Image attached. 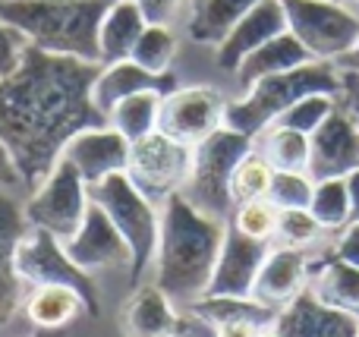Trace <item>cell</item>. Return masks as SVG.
<instances>
[{"label":"cell","mask_w":359,"mask_h":337,"mask_svg":"<svg viewBox=\"0 0 359 337\" xmlns=\"http://www.w3.org/2000/svg\"><path fill=\"white\" fill-rule=\"evenodd\" d=\"M101 63L60 57L29 44L22 63L0 79V145L10 151L22 186L38 189L67 142L88 126H104L92 88Z\"/></svg>","instance_id":"6da1fadb"},{"label":"cell","mask_w":359,"mask_h":337,"mask_svg":"<svg viewBox=\"0 0 359 337\" xmlns=\"http://www.w3.org/2000/svg\"><path fill=\"white\" fill-rule=\"evenodd\" d=\"M227 221L202 214L183 193L161 205V233L155 252V284L174 306L202 300L215 275Z\"/></svg>","instance_id":"7a4b0ae2"},{"label":"cell","mask_w":359,"mask_h":337,"mask_svg":"<svg viewBox=\"0 0 359 337\" xmlns=\"http://www.w3.org/2000/svg\"><path fill=\"white\" fill-rule=\"evenodd\" d=\"M107 6L111 0H0V19L48 54L101 63L98 29Z\"/></svg>","instance_id":"3957f363"},{"label":"cell","mask_w":359,"mask_h":337,"mask_svg":"<svg viewBox=\"0 0 359 337\" xmlns=\"http://www.w3.org/2000/svg\"><path fill=\"white\" fill-rule=\"evenodd\" d=\"M341 92V69L337 63L328 60H312L297 69L259 79L243 98L227 101V114H224V126L243 132V136L255 139L262 130L274 123L287 107H293L306 95H334Z\"/></svg>","instance_id":"277c9868"},{"label":"cell","mask_w":359,"mask_h":337,"mask_svg":"<svg viewBox=\"0 0 359 337\" xmlns=\"http://www.w3.org/2000/svg\"><path fill=\"white\" fill-rule=\"evenodd\" d=\"M252 151V139L243 132L221 126L211 132L205 142L192 149V170L183 186V195L198 208L202 214L217 221H230L233 214V195H230V180L243 158Z\"/></svg>","instance_id":"5b68a950"},{"label":"cell","mask_w":359,"mask_h":337,"mask_svg":"<svg viewBox=\"0 0 359 337\" xmlns=\"http://www.w3.org/2000/svg\"><path fill=\"white\" fill-rule=\"evenodd\" d=\"M88 199L107 212L120 237L130 246V281L139 287L142 275L155 262L158 233H161V214L151 205L126 174H111L107 180L88 186Z\"/></svg>","instance_id":"8992f818"},{"label":"cell","mask_w":359,"mask_h":337,"mask_svg":"<svg viewBox=\"0 0 359 337\" xmlns=\"http://www.w3.org/2000/svg\"><path fill=\"white\" fill-rule=\"evenodd\" d=\"M287 29L316 60L337 63L359 44V10L334 0H284Z\"/></svg>","instance_id":"52a82bcc"},{"label":"cell","mask_w":359,"mask_h":337,"mask_svg":"<svg viewBox=\"0 0 359 337\" xmlns=\"http://www.w3.org/2000/svg\"><path fill=\"white\" fill-rule=\"evenodd\" d=\"M192 170V149L177 139L164 136L161 130L130 142V161L123 174L133 180V186L151 202L164 205L170 195L183 193Z\"/></svg>","instance_id":"ba28073f"},{"label":"cell","mask_w":359,"mask_h":337,"mask_svg":"<svg viewBox=\"0 0 359 337\" xmlns=\"http://www.w3.org/2000/svg\"><path fill=\"white\" fill-rule=\"evenodd\" d=\"M16 275L22 277V284L32 287H69L82 296L86 303V315L101 312V296L95 281L88 277V271L76 268L69 262L63 243L48 231L29 227V233L22 237L16 249Z\"/></svg>","instance_id":"9c48e42d"},{"label":"cell","mask_w":359,"mask_h":337,"mask_svg":"<svg viewBox=\"0 0 359 337\" xmlns=\"http://www.w3.org/2000/svg\"><path fill=\"white\" fill-rule=\"evenodd\" d=\"M88 205V183L79 177V170L60 158L54 164V170L48 174V180L38 189H32V199L25 202V221L29 227L54 233L60 243H67L76 231H79L82 218H86Z\"/></svg>","instance_id":"30bf717a"},{"label":"cell","mask_w":359,"mask_h":337,"mask_svg":"<svg viewBox=\"0 0 359 337\" xmlns=\"http://www.w3.org/2000/svg\"><path fill=\"white\" fill-rule=\"evenodd\" d=\"M227 114V98L211 85H189L174 88L161 98V114H158V130L177 142L196 149L198 142L217 132L224 126Z\"/></svg>","instance_id":"8fae6325"},{"label":"cell","mask_w":359,"mask_h":337,"mask_svg":"<svg viewBox=\"0 0 359 337\" xmlns=\"http://www.w3.org/2000/svg\"><path fill=\"white\" fill-rule=\"evenodd\" d=\"M274 249V243L268 240H252L246 233H240L233 224H227L221 243V256H217L215 275L205 290V296H236V300H249L255 287L262 265H265L268 252Z\"/></svg>","instance_id":"7c38bea8"},{"label":"cell","mask_w":359,"mask_h":337,"mask_svg":"<svg viewBox=\"0 0 359 337\" xmlns=\"http://www.w3.org/2000/svg\"><path fill=\"white\" fill-rule=\"evenodd\" d=\"M69 262L82 271H111V268H126L130 271V246L107 218L101 205H88L86 218H82L79 231L63 243Z\"/></svg>","instance_id":"4fadbf2b"},{"label":"cell","mask_w":359,"mask_h":337,"mask_svg":"<svg viewBox=\"0 0 359 337\" xmlns=\"http://www.w3.org/2000/svg\"><path fill=\"white\" fill-rule=\"evenodd\" d=\"M63 158L79 170V177L95 186V183L107 180L111 174H123L126 161H130V142L114 130L111 123L104 126H88V130L76 132L63 149Z\"/></svg>","instance_id":"5bb4252c"},{"label":"cell","mask_w":359,"mask_h":337,"mask_svg":"<svg viewBox=\"0 0 359 337\" xmlns=\"http://www.w3.org/2000/svg\"><path fill=\"white\" fill-rule=\"evenodd\" d=\"M309 142H312V155H309L312 180L347 177L359 167V126L341 107H334V114L312 132Z\"/></svg>","instance_id":"9a60e30c"},{"label":"cell","mask_w":359,"mask_h":337,"mask_svg":"<svg viewBox=\"0 0 359 337\" xmlns=\"http://www.w3.org/2000/svg\"><path fill=\"white\" fill-rule=\"evenodd\" d=\"M309 262H312V252L293 249V246H274L268 252L265 265H262L259 277H255L252 300L274 309V312L290 306L309 287Z\"/></svg>","instance_id":"2e32d148"},{"label":"cell","mask_w":359,"mask_h":337,"mask_svg":"<svg viewBox=\"0 0 359 337\" xmlns=\"http://www.w3.org/2000/svg\"><path fill=\"white\" fill-rule=\"evenodd\" d=\"M287 32V10L284 0H259L240 22L230 29V35L217 44V67L224 73H236L240 63L265 41Z\"/></svg>","instance_id":"e0dca14e"},{"label":"cell","mask_w":359,"mask_h":337,"mask_svg":"<svg viewBox=\"0 0 359 337\" xmlns=\"http://www.w3.org/2000/svg\"><path fill=\"white\" fill-rule=\"evenodd\" d=\"M274 328L280 337H356L359 319L341 309H331L309 287L278 312Z\"/></svg>","instance_id":"ac0fdd59"},{"label":"cell","mask_w":359,"mask_h":337,"mask_svg":"<svg viewBox=\"0 0 359 337\" xmlns=\"http://www.w3.org/2000/svg\"><path fill=\"white\" fill-rule=\"evenodd\" d=\"M120 328L126 337H183L189 331V319L174 309V303L168 300L158 284H145L130 296V303L123 306L120 315Z\"/></svg>","instance_id":"d6986e66"},{"label":"cell","mask_w":359,"mask_h":337,"mask_svg":"<svg viewBox=\"0 0 359 337\" xmlns=\"http://www.w3.org/2000/svg\"><path fill=\"white\" fill-rule=\"evenodd\" d=\"M29 233L25 212L0 193V328L10 325L22 306V277L16 275V249Z\"/></svg>","instance_id":"ffe728a7"},{"label":"cell","mask_w":359,"mask_h":337,"mask_svg":"<svg viewBox=\"0 0 359 337\" xmlns=\"http://www.w3.org/2000/svg\"><path fill=\"white\" fill-rule=\"evenodd\" d=\"M174 88H180L174 73H149V69H142L136 60H117V63L101 67L98 79H95V88H92V98H95V107L107 117V114L123 98H130V95H139V92L168 95V92H174Z\"/></svg>","instance_id":"44dd1931"},{"label":"cell","mask_w":359,"mask_h":337,"mask_svg":"<svg viewBox=\"0 0 359 337\" xmlns=\"http://www.w3.org/2000/svg\"><path fill=\"white\" fill-rule=\"evenodd\" d=\"M334 243V240H331ZM331 243L325 249L312 252L309 262V290L331 309H341L359 319V268L347 265L331 252Z\"/></svg>","instance_id":"7402d4cb"},{"label":"cell","mask_w":359,"mask_h":337,"mask_svg":"<svg viewBox=\"0 0 359 337\" xmlns=\"http://www.w3.org/2000/svg\"><path fill=\"white\" fill-rule=\"evenodd\" d=\"M312 60H316V57H312L309 50L303 48V41H299V38L287 29V32H280L278 38L265 41L259 50H252V54L240 63V69H236L233 76H236V85H240L243 92H249V88H252L259 79L287 73V69H297V67L312 63Z\"/></svg>","instance_id":"603a6c76"},{"label":"cell","mask_w":359,"mask_h":337,"mask_svg":"<svg viewBox=\"0 0 359 337\" xmlns=\"http://www.w3.org/2000/svg\"><path fill=\"white\" fill-rule=\"evenodd\" d=\"M145 25L149 22H145L142 10L136 6V0H111L104 19H101V29H98L101 67L117 63V60H130Z\"/></svg>","instance_id":"cb8c5ba5"},{"label":"cell","mask_w":359,"mask_h":337,"mask_svg":"<svg viewBox=\"0 0 359 337\" xmlns=\"http://www.w3.org/2000/svg\"><path fill=\"white\" fill-rule=\"evenodd\" d=\"M255 4H259V0H202V4L192 6L186 32H189L192 41L217 48V44L230 35V29H233Z\"/></svg>","instance_id":"d4e9b609"},{"label":"cell","mask_w":359,"mask_h":337,"mask_svg":"<svg viewBox=\"0 0 359 337\" xmlns=\"http://www.w3.org/2000/svg\"><path fill=\"white\" fill-rule=\"evenodd\" d=\"M252 142H255V151H262V158H265L274 170L309 174L312 142H309L306 132H297V130H290V126L271 123L268 130H262Z\"/></svg>","instance_id":"484cf974"},{"label":"cell","mask_w":359,"mask_h":337,"mask_svg":"<svg viewBox=\"0 0 359 337\" xmlns=\"http://www.w3.org/2000/svg\"><path fill=\"white\" fill-rule=\"evenodd\" d=\"M79 312H86V303L69 287H35L25 300V315L35 328L63 331Z\"/></svg>","instance_id":"4316f807"},{"label":"cell","mask_w":359,"mask_h":337,"mask_svg":"<svg viewBox=\"0 0 359 337\" xmlns=\"http://www.w3.org/2000/svg\"><path fill=\"white\" fill-rule=\"evenodd\" d=\"M161 92H139L123 98L111 114H107V123L126 139V142H136V139L149 136L158 130V114H161Z\"/></svg>","instance_id":"83f0119b"},{"label":"cell","mask_w":359,"mask_h":337,"mask_svg":"<svg viewBox=\"0 0 359 337\" xmlns=\"http://www.w3.org/2000/svg\"><path fill=\"white\" fill-rule=\"evenodd\" d=\"M312 218L322 224L325 233H341L350 224V189L347 177H331V180H316L309 202Z\"/></svg>","instance_id":"f1b7e54d"},{"label":"cell","mask_w":359,"mask_h":337,"mask_svg":"<svg viewBox=\"0 0 359 337\" xmlns=\"http://www.w3.org/2000/svg\"><path fill=\"white\" fill-rule=\"evenodd\" d=\"M334 240V233H325L322 224L312 218L309 208H284L278 214V231H274V246H293V249L318 252Z\"/></svg>","instance_id":"f546056e"},{"label":"cell","mask_w":359,"mask_h":337,"mask_svg":"<svg viewBox=\"0 0 359 337\" xmlns=\"http://www.w3.org/2000/svg\"><path fill=\"white\" fill-rule=\"evenodd\" d=\"M271 180H274V167L262 158V151H255V142H252V151L236 164L233 180H230L233 205H243V202H252V199H268Z\"/></svg>","instance_id":"4dcf8cb0"},{"label":"cell","mask_w":359,"mask_h":337,"mask_svg":"<svg viewBox=\"0 0 359 337\" xmlns=\"http://www.w3.org/2000/svg\"><path fill=\"white\" fill-rule=\"evenodd\" d=\"M177 57V35L170 25H145L133 48L130 60H136L149 73H170V63Z\"/></svg>","instance_id":"1f68e13d"},{"label":"cell","mask_w":359,"mask_h":337,"mask_svg":"<svg viewBox=\"0 0 359 337\" xmlns=\"http://www.w3.org/2000/svg\"><path fill=\"white\" fill-rule=\"evenodd\" d=\"M278 214H280V208L274 205L271 199H252V202L236 205L227 224H233L236 231L246 233V237H252V240H268V243H274Z\"/></svg>","instance_id":"d6a6232c"},{"label":"cell","mask_w":359,"mask_h":337,"mask_svg":"<svg viewBox=\"0 0 359 337\" xmlns=\"http://www.w3.org/2000/svg\"><path fill=\"white\" fill-rule=\"evenodd\" d=\"M334 107H337L334 95H306V98H299L293 107H287V111L280 114L274 123L290 126V130L312 136V132H316L318 126H322L325 120L334 114Z\"/></svg>","instance_id":"836d02e7"},{"label":"cell","mask_w":359,"mask_h":337,"mask_svg":"<svg viewBox=\"0 0 359 337\" xmlns=\"http://www.w3.org/2000/svg\"><path fill=\"white\" fill-rule=\"evenodd\" d=\"M312 189L316 180L309 174H290V170H274L271 189H268V199L284 212V208H309L312 202Z\"/></svg>","instance_id":"e575fe53"},{"label":"cell","mask_w":359,"mask_h":337,"mask_svg":"<svg viewBox=\"0 0 359 337\" xmlns=\"http://www.w3.org/2000/svg\"><path fill=\"white\" fill-rule=\"evenodd\" d=\"M25 48H29V38H25L19 29H13L10 22L0 19V79L10 76L13 69L22 63Z\"/></svg>","instance_id":"d590c367"},{"label":"cell","mask_w":359,"mask_h":337,"mask_svg":"<svg viewBox=\"0 0 359 337\" xmlns=\"http://www.w3.org/2000/svg\"><path fill=\"white\" fill-rule=\"evenodd\" d=\"M331 252L337 259H344L347 265L359 268V221H350L341 233H334V243H331Z\"/></svg>","instance_id":"8d00e7d4"},{"label":"cell","mask_w":359,"mask_h":337,"mask_svg":"<svg viewBox=\"0 0 359 337\" xmlns=\"http://www.w3.org/2000/svg\"><path fill=\"white\" fill-rule=\"evenodd\" d=\"M337 107L353 117L359 126V73L356 69H341V92H337Z\"/></svg>","instance_id":"74e56055"},{"label":"cell","mask_w":359,"mask_h":337,"mask_svg":"<svg viewBox=\"0 0 359 337\" xmlns=\"http://www.w3.org/2000/svg\"><path fill=\"white\" fill-rule=\"evenodd\" d=\"M136 6L142 10L149 25H170L180 6H183V0H136Z\"/></svg>","instance_id":"f35d334b"},{"label":"cell","mask_w":359,"mask_h":337,"mask_svg":"<svg viewBox=\"0 0 359 337\" xmlns=\"http://www.w3.org/2000/svg\"><path fill=\"white\" fill-rule=\"evenodd\" d=\"M259 331H262V325H255V322H246V319L221 322V325H215V337H255Z\"/></svg>","instance_id":"ab89813d"},{"label":"cell","mask_w":359,"mask_h":337,"mask_svg":"<svg viewBox=\"0 0 359 337\" xmlns=\"http://www.w3.org/2000/svg\"><path fill=\"white\" fill-rule=\"evenodd\" d=\"M19 183H22V177H19V170H16V164H13L10 151L0 145V186H19Z\"/></svg>","instance_id":"60d3db41"},{"label":"cell","mask_w":359,"mask_h":337,"mask_svg":"<svg viewBox=\"0 0 359 337\" xmlns=\"http://www.w3.org/2000/svg\"><path fill=\"white\" fill-rule=\"evenodd\" d=\"M347 189H350V221H359V167L347 174Z\"/></svg>","instance_id":"b9f144b4"},{"label":"cell","mask_w":359,"mask_h":337,"mask_svg":"<svg viewBox=\"0 0 359 337\" xmlns=\"http://www.w3.org/2000/svg\"><path fill=\"white\" fill-rule=\"evenodd\" d=\"M337 69H356L359 73V44L350 50V54H344L341 60H337Z\"/></svg>","instance_id":"7bdbcfd3"},{"label":"cell","mask_w":359,"mask_h":337,"mask_svg":"<svg viewBox=\"0 0 359 337\" xmlns=\"http://www.w3.org/2000/svg\"><path fill=\"white\" fill-rule=\"evenodd\" d=\"M32 337H63V331H48V328H38Z\"/></svg>","instance_id":"ee69618b"},{"label":"cell","mask_w":359,"mask_h":337,"mask_svg":"<svg viewBox=\"0 0 359 337\" xmlns=\"http://www.w3.org/2000/svg\"><path fill=\"white\" fill-rule=\"evenodd\" d=\"M255 337H280V331H278V328L271 325V328H262V331L255 334Z\"/></svg>","instance_id":"f6af8a7d"},{"label":"cell","mask_w":359,"mask_h":337,"mask_svg":"<svg viewBox=\"0 0 359 337\" xmlns=\"http://www.w3.org/2000/svg\"><path fill=\"white\" fill-rule=\"evenodd\" d=\"M334 4H344V6H356V0H334ZM359 10V6H356Z\"/></svg>","instance_id":"bcb514c9"},{"label":"cell","mask_w":359,"mask_h":337,"mask_svg":"<svg viewBox=\"0 0 359 337\" xmlns=\"http://www.w3.org/2000/svg\"><path fill=\"white\" fill-rule=\"evenodd\" d=\"M196 4H202V0H192V6H196Z\"/></svg>","instance_id":"7dc6e473"},{"label":"cell","mask_w":359,"mask_h":337,"mask_svg":"<svg viewBox=\"0 0 359 337\" xmlns=\"http://www.w3.org/2000/svg\"><path fill=\"white\" fill-rule=\"evenodd\" d=\"M356 6H359V0H356Z\"/></svg>","instance_id":"c3c4849f"},{"label":"cell","mask_w":359,"mask_h":337,"mask_svg":"<svg viewBox=\"0 0 359 337\" xmlns=\"http://www.w3.org/2000/svg\"><path fill=\"white\" fill-rule=\"evenodd\" d=\"M356 337H359V334H356Z\"/></svg>","instance_id":"681fc988"}]
</instances>
